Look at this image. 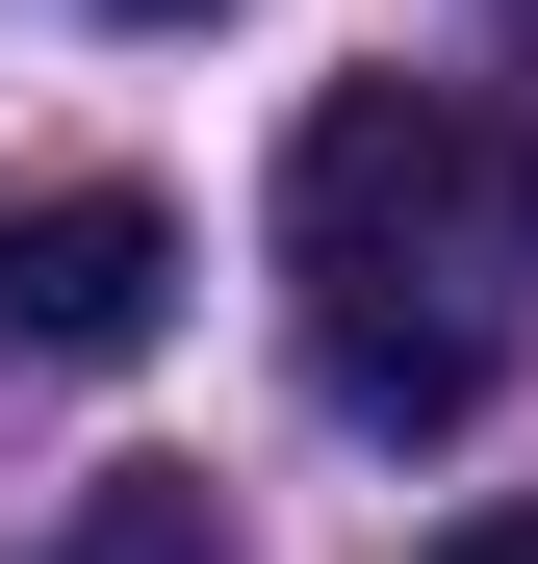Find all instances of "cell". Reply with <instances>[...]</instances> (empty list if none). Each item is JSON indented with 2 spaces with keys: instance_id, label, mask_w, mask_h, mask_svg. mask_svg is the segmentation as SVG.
<instances>
[{
  "instance_id": "cell-5",
  "label": "cell",
  "mask_w": 538,
  "mask_h": 564,
  "mask_svg": "<svg viewBox=\"0 0 538 564\" xmlns=\"http://www.w3.org/2000/svg\"><path fill=\"white\" fill-rule=\"evenodd\" d=\"M436 564H538V513H462V539H436Z\"/></svg>"
},
{
  "instance_id": "cell-6",
  "label": "cell",
  "mask_w": 538,
  "mask_h": 564,
  "mask_svg": "<svg viewBox=\"0 0 538 564\" xmlns=\"http://www.w3.org/2000/svg\"><path fill=\"white\" fill-rule=\"evenodd\" d=\"M103 26H231V0H103Z\"/></svg>"
},
{
  "instance_id": "cell-1",
  "label": "cell",
  "mask_w": 538,
  "mask_h": 564,
  "mask_svg": "<svg viewBox=\"0 0 538 564\" xmlns=\"http://www.w3.org/2000/svg\"><path fill=\"white\" fill-rule=\"evenodd\" d=\"M154 334H179V206L154 180L0 206V359H154Z\"/></svg>"
},
{
  "instance_id": "cell-7",
  "label": "cell",
  "mask_w": 538,
  "mask_h": 564,
  "mask_svg": "<svg viewBox=\"0 0 538 564\" xmlns=\"http://www.w3.org/2000/svg\"><path fill=\"white\" fill-rule=\"evenodd\" d=\"M513 26H538V0H513Z\"/></svg>"
},
{
  "instance_id": "cell-4",
  "label": "cell",
  "mask_w": 538,
  "mask_h": 564,
  "mask_svg": "<svg viewBox=\"0 0 538 564\" xmlns=\"http://www.w3.org/2000/svg\"><path fill=\"white\" fill-rule=\"evenodd\" d=\"M52 564H231V513H206V462H103L52 513Z\"/></svg>"
},
{
  "instance_id": "cell-3",
  "label": "cell",
  "mask_w": 538,
  "mask_h": 564,
  "mask_svg": "<svg viewBox=\"0 0 538 564\" xmlns=\"http://www.w3.org/2000/svg\"><path fill=\"white\" fill-rule=\"evenodd\" d=\"M308 386H333L359 436H462V411H487V334H462V308H385V282H308Z\"/></svg>"
},
{
  "instance_id": "cell-2",
  "label": "cell",
  "mask_w": 538,
  "mask_h": 564,
  "mask_svg": "<svg viewBox=\"0 0 538 564\" xmlns=\"http://www.w3.org/2000/svg\"><path fill=\"white\" fill-rule=\"evenodd\" d=\"M462 206V104H410V77H333V104L283 129V257L308 282H385V231Z\"/></svg>"
}]
</instances>
